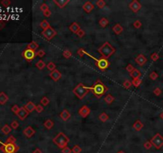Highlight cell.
Returning <instances> with one entry per match:
<instances>
[{
  "label": "cell",
  "mask_w": 163,
  "mask_h": 153,
  "mask_svg": "<svg viewBox=\"0 0 163 153\" xmlns=\"http://www.w3.org/2000/svg\"><path fill=\"white\" fill-rule=\"evenodd\" d=\"M88 89L92 91L94 95L97 98H101L102 96L104 95L106 92H107L108 90L107 87L103 84L100 79H98L92 86L88 87Z\"/></svg>",
  "instance_id": "6da1fadb"
},
{
  "label": "cell",
  "mask_w": 163,
  "mask_h": 153,
  "mask_svg": "<svg viewBox=\"0 0 163 153\" xmlns=\"http://www.w3.org/2000/svg\"><path fill=\"white\" fill-rule=\"evenodd\" d=\"M98 52L101 54L102 57L108 59L111 56L115 54V49L111 45L110 42H106L98 49Z\"/></svg>",
  "instance_id": "7a4b0ae2"
},
{
  "label": "cell",
  "mask_w": 163,
  "mask_h": 153,
  "mask_svg": "<svg viewBox=\"0 0 163 153\" xmlns=\"http://www.w3.org/2000/svg\"><path fill=\"white\" fill-rule=\"evenodd\" d=\"M69 141H70L69 138L63 132H59L53 140V142L61 149H63L64 148L67 147Z\"/></svg>",
  "instance_id": "3957f363"
},
{
  "label": "cell",
  "mask_w": 163,
  "mask_h": 153,
  "mask_svg": "<svg viewBox=\"0 0 163 153\" xmlns=\"http://www.w3.org/2000/svg\"><path fill=\"white\" fill-rule=\"evenodd\" d=\"M88 87L85 86L83 83H79L75 88L72 89V93L75 94L76 97H77L79 99L82 100L85 97V96L89 93Z\"/></svg>",
  "instance_id": "277c9868"
},
{
  "label": "cell",
  "mask_w": 163,
  "mask_h": 153,
  "mask_svg": "<svg viewBox=\"0 0 163 153\" xmlns=\"http://www.w3.org/2000/svg\"><path fill=\"white\" fill-rule=\"evenodd\" d=\"M2 146L0 147V151L3 153H16L19 150V147L16 144L1 143Z\"/></svg>",
  "instance_id": "5b68a950"
},
{
  "label": "cell",
  "mask_w": 163,
  "mask_h": 153,
  "mask_svg": "<svg viewBox=\"0 0 163 153\" xmlns=\"http://www.w3.org/2000/svg\"><path fill=\"white\" fill-rule=\"evenodd\" d=\"M88 56H89L90 57H92V59H94L95 61V65L101 71H105L110 66V62H109L108 59H106V58H103V57H101L100 59H96V58H95L93 56H92L89 54H88Z\"/></svg>",
  "instance_id": "8992f818"
},
{
  "label": "cell",
  "mask_w": 163,
  "mask_h": 153,
  "mask_svg": "<svg viewBox=\"0 0 163 153\" xmlns=\"http://www.w3.org/2000/svg\"><path fill=\"white\" fill-rule=\"evenodd\" d=\"M156 149H160L163 146V136L160 133H156L150 140Z\"/></svg>",
  "instance_id": "52a82bcc"
},
{
  "label": "cell",
  "mask_w": 163,
  "mask_h": 153,
  "mask_svg": "<svg viewBox=\"0 0 163 153\" xmlns=\"http://www.w3.org/2000/svg\"><path fill=\"white\" fill-rule=\"evenodd\" d=\"M41 34L45 37L47 40H51L53 39L55 36L57 35V31L54 30V29L53 27H49L48 29H46V30H43L41 32Z\"/></svg>",
  "instance_id": "ba28073f"
},
{
  "label": "cell",
  "mask_w": 163,
  "mask_h": 153,
  "mask_svg": "<svg viewBox=\"0 0 163 153\" xmlns=\"http://www.w3.org/2000/svg\"><path fill=\"white\" fill-rule=\"evenodd\" d=\"M23 57L28 62H30L34 59L35 57H36V51L29 49H26L23 53Z\"/></svg>",
  "instance_id": "9c48e42d"
},
{
  "label": "cell",
  "mask_w": 163,
  "mask_h": 153,
  "mask_svg": "<svg viewBox=\"0 0 163 153\" xmlns=\"http://www.w3.org/2000/svg\"><path fill=\"white\" fill-rule=\"evenodd\" d=\"M90 113H91V109L89 108V107L87 106V105L82 106V107H81V108L79 109V111H78L79 115H80L82 118L87 117V116L90 114Z\"/></svg>",
  "instance_id": "30bf717a"
},
{
  "label": "cell",
  "mask_w": 163,
  "mask_h": 153,
  "mask_svg": "<svg viewBox=\"0 0 163 153\" xmlns=\"http://www.w3.org/2000/svg\"><path fill=\"white\" fill-rule=\"evenodd\" d=\"M129 8L134 13H137L142 8V5H141V3L138 1H137V0H134V1H132L129 4Z\"/></svg>",
  "instance_id": "8fae6325"
},
{
  "label": "cell",
  "mask_w": 163,
  "mask_h": 153,
  "mask_svg": "<svg viewBox=\"0 0 163 153\" xmlns=\"http://www.w3.org/2000/svg\"><path fill=\"white\" fill-rule=\"evenodd\" d=\"M16 115L18 116V117L21 120H24L27 117V116H28L29 113H28V111L26 110V108H24V106H23V107H21V108H20L18 113Z\"/></svg>",
  "instance_id": "7c38bea8"
},
{
  "label": "cell",
  "mask_w": 163,
  "mask_h": 153,
  "mask_svg": "<svg viewBox=\"0 0 163 153\" xmlns=\"http://www.w3.org/2000/svg\"><path fill=\"white\" fill-rule=\"evenodd\" d=\"M49 77L53 80L54 81H58L61 78V72L57 70V69H54L53 71H52L49 74Z\"/></svg>",
  "instance_id": "4fadbf2b"
},
{
  "label": "cell",
  "mask_w": 163,
  "mask_h": 153,
  "mask_svg": "<svg viewBox=\"0 0 163 153\" xmlns=\"http://www.w3.org/2000/svg\"><path fill=\"white\" fill-rule=\"evenodd\" d=\"M147 62V58L143 55V54H139V55H138L136 57H135V62L138 65H140V66H143V65H145L146 64V62Z\"/></svg>",
  "instance_id": "5bb4252c"
},
{
  "label": "cell",
  "mask_w": 163,
  "mask_h": 153,
  "mask_svg": "<svg viewBox=\"0 0 163 153\" xmlns=\"http://www.w3.org/2000/svg\"><path fill=\"white\" fill-rule=\"evenodd\" d=\"M23 134L27 138H31L35 134V130L31 126H28L23 130Z\"/></svg>",
  "instance_id": "9a60e30c"
},
{
  "label": "cell",
  "mask_w": 163,
  "mask_h": 153,
  "mask_svg": "<svg viewBox=\"0 0 163 153\" xmlns=\"http://www.w3.org/2000/svg\"><path fill=\"white\" fill-rule=\"evenodd\" d=\"M93 8H94V5L90 1L85 2V3L83 5V10L87 13H90L93 10Z\"/></svg>",
  "instance_id": "2e32d148"
},
{
  "label": "cell",
  "mask_w": 163,
  "mask_h": 153,
  "mask_svg": "<svg viewBox=\"0 0 163 153\" xmlns=\"http://www.w3.org/2000/svg\"><path fill=\"white\" fill-rule=\"evenodd\" d=\"M70 116H71V114L67 109H64V110L60 113V117L64 121H67L70 118Z\"/></svg>",
  "instance_id": "e0dca14e"
},
{
  "label": "cell",
  "mask_w": 163,
  "mask_h": 153,
  "mask_svg": "<svg viewBox=\"0 0 163 153\" xmlns=\"http://www.w3.org/2000/svg\"><path fill=\"white\" fill-rule=\"evenodd\" d=\"M53 3L60 8H64L69 3V0H53Z\"/></svg>",
  "instance_id": "ac0fdd59"
},
{
  "label": "cell",
  "mask_w": 163,
  "mask_h": 153,
  "mask_svg": "<svg viewBox=\"0 0 163 153\" xmlns=\"http://www.w3.org/2000/svg\"><path fill=\"white\" fill-rule=\"evenodd\" d=\"M69 30H70L72 33L77 34V33L80 30V25H79L77 23H76V22H74V23H72L69 26Z\"/></svg>",
  "instance_id": "d6986e66"
},
{
  "label": "cell",
  "mask_w": 163,
  "mask_h": 153,
  "mask_svg": "<svg viewBox=\"0 0 163 153\" xmlns=\"http://www.w3.org/2000/svg\"><path fill=\"white\" fill-rule=\"evenodd\" d=\"M112 30H113V32H114L115 34L118 35V34H120L123 31V27L119 23H116V24L112 27Z\"/></svg>",
  "instance_id": "ffe728a7"
},
{
  "label": "cell",
  "mask_w": 163,
  "mask_h": 153,
  "mask_svg": "<svg viewBox=\"0 0 163 153\" xmlns=\"http://www.w3.org/2000/svg\"><path fill=\"white\" fill-rule=\"evenodd\" d=\"M24 108L26 109V110L28 111V113H32L35 110V108H36V105H34V102L32 101H29L28 103L24 106Z\"/></svg>",
  "instance_id": "44dd1931"
},
{
  "label": "cell",
  "mask_w": 163,
  "mask_h": 153,
  "mask_svg": "<svg viewBox=\"0 0 163 153\" xmlns=\"http://www.w3.org/2000/svg\"><path fill=\"white\" fill-rule=\"evenodd\" d=\"M9 100V97L4 92L0 93V105H5Z\"/></svg>",
  "instance_id": "7402d4cb"
},
{
  "label": "cell",
  "mask_w": 163,
  "mask_h": 153,
  "mask_svg": "<svg viewBox=\"0 0 163 153\" xmlns=\"http://www.w3.org/2000/svg\"><path fill=\"white\" fill-rule=\"evenodd\" d=\"M143 128V124L142 123V121L138 120L135 122V124L133 125V128H134L137 132H139V131L142 130V128Z\"/></svg>",
  "instance_id": "603a6c76"
},
{
  "label": "cell",
  "mask_w": 163,
  "mask_h": 153,
  "mask_svg": "<svg viewBox=\"0 0 163 153\" xmlns=\"http://www.w3.org/2000/svg\"><path fill=\"white\" fill-rule=\"evenodd\" d=\"M130 76L133 78V79H138V78H140V77L142 76V74H141V72L137 69H135L134 70H133L131 74H130Z\"/></svg>",
  "instance_id": "cb8c5ba5"
},
{
  "label": "cell",
  "mask_w": 163,
  "mask_h": 153,
  "mask_svg": "<svg viewBox=\"0 0 163 153\" xmlns=\"http://www.w3.org/2000/svg\"><path fill=\"white\" fill-rule=\"evenodd\" d=\"M38 47H39V45L38 44V43H37L36 42H34V41H33V42H31L30 43H29V44L27 45V48L26 49L36 51L37 49H38Z\"/></svg>",
  "instance_id": "d4e9b609"
},
{
  "label": "cell",
  "mask_w": 163,
  "mask_h": 153,
  "mask_svg": "<svg viewBox=\"0 0 163 153\" xmlns=\"http://www.w3.org/2000/svg\"><path fill=\"white\" fill-rule=\"evenodd\" d=\"M43 125H44V127H45L46 129L49 130V129H51L54 126V123H53V121L52 120L48 119V120H46L45 122H44Z\"/></svg>",
  "instance_id": "484cf974"
},
{
  "label": "cell",
  "mask_w": 163,
  "mask_h": 153,
  "mask_svg": "<svg viewBox=\"0 0 163 153\" xmlns=\"http://www.w3.org/2000/svg\"><path fill=\"white\" fill-rule=\"evenodd\" d=\"M108 24H109V21H108V19L106 18H102L100 19V21H99V25H100L101 27H103V28L106 27Z\"/></svg>",
  "instance_id": "4316f807"
},
{
  "label": "cell",
  "mask_w": 163,
  "mask_h": 153,
  "mask_svg": "<svg viewBox=\"0 0 163 153\" xmlns=\"http://www.w3.org/2000/svg\"><path fill=\"white\" fill-rule=\"evenodd\" d=\"M99 120L102 122H107L109 120V116L106 113H102L99 116Z\"/></svg>",
  "instance_id": "83f0119b"
},
{
  "label": "cell",
  "mask_w": 163,
  "mask_h": 153,
  "mask_svg": "<svg viewBox=\"0 0 163 153\" xmlns=\"http://www.w3.org/2000/svg\"><path fill=\"white\" fill-rule=\"evenodd\" d=\"M11 127L10 126H9L8 125H5L3 128H2V129H1V131H2V132L3 133V134H5V135H8L10 132H11Z\"/></svg>",
  "instance_id": "f1b7e54d"
},
{
  "label": "cell",
  "mask_w": 163,
  "mask_h": 153,
  "mask_svg": "<svg viewBox=\"0 0 163 153\" xmlns=\"http://www.w3.org/2000/svg\"><path fill=\"white\" fill-rule=\"evenodd\" d=\"M35 65H36V67L38 68V69H40V70H42L46 66L45 62L42 61V60H39L38 62H37V63H36Z\"/></svg>",
  "instance_id": "f546056e"
},
{
  "label": "cell",
  "mask_w": 163,
  "mask_h": 153,
  "mask_svg": "<svg viewBox=\"0 0 163 153\" xmlns=\"http://www.w3.org/2000/svg\"><path fill=\"white\" fill-rule=\"evenodd\" d=\"M114 100H115L114 97L112 95H111V94H107V95L104 97V101L107 105H111Z\"/></svg>",
  "instance_id": "4dcf8cb0"
},
{
  "label": "cell",
  "mask_w": 163,
  "mask_h": 153,
  "mask_svg": "<svg viewBox=\"0 0 163 153\" xmlns=\"http://www.w3.org/2000/svg\"><path fill=\"white\" fill-rule=\"evenodd\" d=\"M40 27L43 30H46V29H48L49 27H50V24L48 23L46 20H43V21L41 22Z\"/></svg>",
  "instance_id": "1f68e13d"
},
{
  "label": "cell",
  "mask_w": 163,
  "mask_h": 153,
  "mask_svg": "<svg viewBox=\"0 0 163 153\" xmlns=\"http://www.w3.org/2000/svg\"><path fill=\"white\" fill-rule=\"evenodd\" d=\"M72 52L69 50V49H64V51H63V56H64V58H66V59H69V58H70L71 57H72Z\"/></svg>",
  "instance_id": "d6a6232c"
},
{
  "label": "cell",
  "mask_w": 163,
  "mask_h": 153,
  "mask_svg": "<svg viewBox=\"0 0 163 153\" xmlns=\"http://www.w3.org/2000/svg\"><path fill=\"white\" fill-rule=\"evenodd\" d=\"M46 67L49 70H50L51 72L53 71L54 69H56V65L53 62H49L47 65H46Z\"/></svg>",
  "instance_id": "836d02e7"
},
{
  "label": "cell",
  "mask_w": 163,
  "mask_h": 153,
  "mask_svg": "<svg viewBox=\"0 0 163 153\" xmlns=\"http://www.w3.org/2000/svg\"><path fill=\"white\" fill-rule=\"evenodd\" d=\"M77 54H78L80 57H83L84 55H88V53H87L83 48H80V49H78V50H77Z\"/></svg>",
  "instance_id": "e575fe53"
},
{
  "label": "cell",
  "mask_w": 163,
  "mask_h": 153,
  "mask_svg": "<svg viewBox=\"0 0 163 153\" xmlns=\"http://www.w3.org/2000/svg\"><path fill=\"white\" fill-rule=\"evenodd\" d=\"M49 102H50V101H49V100L48 97H42L41 100V105H43V106H46V105H48L49 104Z\"/></svg>",
  "instance_id": "d590c367"
},
{
  "label": "cell",
  "mask_w": 163,
  "mask_h": 153,
  "mask_svg": "<svg viewBox=\"0 0 163 153\" xmlns=\"http://www.w3.org/2000/svg\"><path fill=\"white\" fill-rule=\"evenodd\" d=\"M131 82H132L133 85L136 87V88H138V87L141 85V83H142V81H141L140 78H138V79H133V81Z\"/></svg>",
  "instance_id": "8d00e7d4"
},
{
  "label": "cell",
  "mask_w": 163,
  "mask_h": 153,
  "mask_svg": "<svg viewBox=\"0 0 163 153\" xmlns=\"http://www.w3.org/2000/svg\"><path fill=\"white\" fill-rule=\"evenodd\" d=\"M82 149L80 148L79 145H74L73 148H72V153H80Z\"/></svg>",
  "instance_id": "74e56055"
},
{
  "label": "cell",
  "mask_w": 163,
  "mask_h": 153,
  "mask_svg": "<svg viewBox=\"0 0 163 153\" xmlns=\"http://www.w3.org/2000/svg\"><path fill=\"white\" fill-rule=\"evenodd\" d=\"M95 5L97 6L99 8H103V7L105 6V5H106V3H105V1H103V0H98L97 2H96V3H95Z\"/></svg>",
  "instance_id": "f35d334b"
},
{
  "label": "cell",
  "mask_w": 163,
  "mask_h": 153,
  "mask_svg": "<svg viewBox=\"0 0 163 153\" xmlns=\"http://www.w3.org/2000/svg\"><path fill=\"white\" fill-rule=\"evenodd\" d=\"M150 59L153 61V62H157L158 59H159V54L156 52L153 53L151 55H150Z\"/></svg>",
  "instance_id": "ab89813d"
},
{
  "label": "cell",
  "mask_w": 163,
  "mask_h": 153,
  "mask_svg": "<svg viewBox=\"0 0 163 153\" xmlns=\"http://www.w3.org/2000/svg\"><path fill=\"white\" fill-rule=\"evenodd\" d=\"M6 143H9V144H15V143H16V138L14 137V136H9V137L6 139Z\"/></svg>",
  "instance_id": "60d3db41"
},
{
  "label": "cell",
  "mask_w": 163,
  "mask_h": 153,
  "mask_svg": "<svg viewBox=\"0 0 163 153\" xmlns=\"http://www.w3.org/2000/svg\"><path fill=\"white\" fill-rule=\"evenodd\" d=\"M131 85H132V82L130 81H128V80H127V81H125L123 82V86L124 87L125 89H130Z\"/></svg>",
  "instance_id": "b9f144b4"
},
{
  "label": "cell",
  "mask_w": 163,
  "mask_h": 153,
  "mask_svg": "<svg viewBox=\"0 0 163 153\" xmlns=\"http://www.w3.org/2000/svg\"><path fill=\"white\" fill-rule=\"evenodd\" d=\"M10 127L13 129H17L19 127V123L17 120H13L10 124Z\"/></svg>",
  "instance_id": "7bdbcfd3"
},
{
  "label": "cell",
  "mask_w": 163,
  "mask_h": 153,
  "mask_svg": "<svg viewBox=\"0 0 163 153\" xmlns=\"http://www.w3.org/2000/svg\"><path fill=\"white\" fill-rule=\"evenodd\" d=\"M44 110V106L41 105H36V108H35V111L38 113H42Z\"/></svg>",
  "instance_id": "ee69618b"
},
{
  "label": "cell",
  "mask_w": 163,
  "mask_h": 153,
  "mask_svg": "<svg viewBox=\"0 0 163 153\" xmlns=\"http://www.w3.org/2000/svg\"><path fill=\"white\" fill-rule=\"evenodd\" d=\"M133 26H134V27L136 28V29H139V28H141V26H142V23H141L139 20L137 19V20H135L134 22V23H133Z\"/></svg>",
  "instance_id": "f6af8a7d"
},
{
  "label": "cell",
  "mask_w": 163,
  "mask_h": 153,
  "mask_svg": "<svg viewBox=\"0 0 163 153\" xmlns=\"http://www.w3.org/2000/svg\"><path fill=\"white\" fill-rule=\"evenodd\" d=\"M149 77H150V78L152 80V81H155V80L158 77V74L156 72H152V73H150V74Z\"/></svg>",
  "instance_id": "bcb514c9"
},
{
  "label": "cell",
  "mask_w": 163,
  "mask_h": 153,
  "mask_svg": "<svg viewBox=\"0 0 163 153\" xmlns=\"http://www.w3.org/2000/svg\"><path fill=\"white\" fill-rule=\"evenodd\" d=\"M45 55H46V52H45V50H43V49H40L36 52V56H38L39 57H42Z\"/></svg>",
  "instance_id": "7dc6e473"
},
{
  "label": "cell",
  "mask_w": 163,
  "mask_h": 153,
  "mask_svg": "<svg viewBox=\"0 0 163 153\" xmlns=\"http://www.w3.org/2000/svg\"><path fill=\"white\" fill-rule=\"evenodd\" d=\"M40 9H41V11L42 12H45V11H46L49 10V9L48 5H47V4H46V3H42V4L41 5V6H40Z\"/></svg>",
  "instance_id": "c3c4849f"
},
{
  "label": "cell",
  "mask_w": 163,
  "mask_h": 153,
  "mask_svg": "<svg viewBox=\"0 0 163 153\" xmlns=\"http://www.w3.org/2000/svg\"><path fill=\"white\" fill-rule=\"evenodd\" d=\"M143 146H144V148H145L146 150H149V149L151 148V147L153 146V145H152V144L150 143V141H146V142L144 143Z\"/></svg>",
  "instance_id": "681fc988"
},
{
  "label": "cell",
  "mask_w": 163,
  "mask_h": 153,
  "mask_svg": "<svg viewBox=\"0 0 163 153\" xmlns=\"http://www.w3.org/2000/svg\"><path fill=\"white\" fill-rule=\"evenodd\" d=\"M153 93H154V94L155 96H158H158H160L161 94L162 91H161V89L160 88H156V89H154Z\"/></svg>",
  "instance_id": "f907efd6"
},
{
  "label": "cell",
  "mask_w": 163,
  "mask_h": 153,
  "mask_svg": "<svg viewBox=\"0 0 163 153\" xmlns=\"http://www.w3.org/2000/svg\"><path fill=\"white\" fill-rule=\"evenodd\" d=\"M10 3H11V2L10 1V0H2L1 1V4L5 7L9 6L10 5Z\"/></svg>",
  "instance_id": "816d5d0a"
},
{
  "label": "cell",
  "mask_w": 163,
  "mask_h": 153,
  "mask_svg": "<svg viewBox=\"0 0 163 153\" xmlns=\"http://www.w3.org/2000/svg\"><path fill=\"white\" fill-rule=\"evenodd\" d=\"M19 109H20V108H19L17 105H14L11 108V111H12L14 113L17 114V113H18V111H19Z\"/></svg>",
  "instance_id": "f5cc1de1"
},
{
  "label": "cell",
  "mask_w": 163,
  "mask_h": 153,
  "mask_svg": "<svg viewBox=\"0 0 163 153\" xmlns=\"http://www.w3.org/2000/svg\"><path fill=\"white\" fill-rule=\"evenodd\" d=\"M135 68L134 67V66H133V65H131V64H128L127 65V67H126V70H127V72H129L130 73V74H131V73L133 71V70H134Z\"/></svg>",
  "instance_id": "db71d44e"
},
{
  "label": "cell",
  "mask_w": 163,
  "mask_h": 153,
  "mask_svg": "<svg viewBox=\"0 0 163 153\" xmlns=\"http://www.w3.org/2000/svg\"><path fill=\"white\" fill-rule=\"evenodd\" d=\"M77 36H78V37L79 38H82V37H84V34H85V32H84V30H81V29H80V30L76 34Z\"/></svg>",
  "instance_id": "11a10c76"
},
{
  "label": "cell",
  "mask_w": 163,
  "mask_h": 153,
  "mask_svg": "<svg viewBox=\"0 0 163 153\" xmlns=\"http://www.w3.org/2000/svg\"><path fill=\"white\" fill-rule=\"evenodd\" d=\"M62 153H72V149L67 146L62 149Z\"/></svg>",
  "instance_id": "9f6ffc18"
},
{
  "label": "cell",
  "mask_w": 163,
  "mask_h": 153,
  "mask_svg": "<svg viewBox=\"0 0 163 153\" xmlns=\"http://www.w3.org/2000/svg\"><path fill=\"white\" fill-rule=\"evenodd\" d=\"M5 26H6V22L0 20V30H3V29L5 27Z\"/></svg>",
  "instance_id": "6f0895ef"
},
{
  "label": "cell",
  "mask_w": 163,
  "mask_h": 153,
  "mask_svg": "<svg viewBox=\"0 0 163 153\" xmlns=\"http://www.w3.org/2000/svg\"><path fill=\"white\" fill-rule=\"evenodd\" d=\"M43 14H44V16H46V17H50L51 16V11L49 10L45 11V12H43Z\"/></svg>",
  "instance_id": "680465c9"
},
{
  "label": "cell",
  "mask_w": 163,
  "mask_h": 153,
  "mask_svg": "<svg viewBox=\"0 0 163 153\" xmlns=\"http://www.w3.org/2000/svg\"><path fill=\"white\" fill-rule=\"evenodd\" d=\"M33 153H42V151H41V150L40 148H36V149L33 151Z\"/></svg>",
  "instance_id": "91938a15"
},
{
  "label": "cell",
  "mask_w": 163,
  "mask_h": 153,
  "mask_svg": "<svg viewBox=\"0 0 163 153\" xmlns=\"http://www.w3.org/2000/svg\"><path fill=\"white\" fill-rule=\"evenodd\" d=\"M160 118L163 120V111L160 113Z\"/></svg>",
  "instance_id": "94428289"
},
{
  "label": "cell",
  "mask_w": 163,
  "mask_h": 153,
  "mask_svg": "<svg viewBox=\"0 0 163 153\" xmlns=\"http://www.w3.org/2000/svg\"><path fill=\"white\" fill-rule=\"evenodd\" d=\"M117 153H125L123 151H118V152H117Z\"/></svg>",
  "instance_id": "6125c7cd"
}]
</instances>
